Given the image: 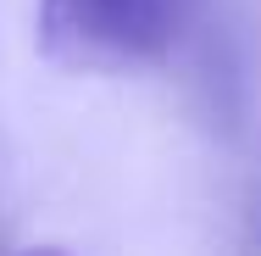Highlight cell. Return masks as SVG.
Instances as JSON below:
<instances>
[{"mask_svg":"<svg viewBox=\"0 0 261 256\" xmlns=\"http://www.w3.org/2000/svg\"><path fill=\"white\" fill-rule=\"evenodd\" d=\"M178 34V0H39V45L61 67L117 73L156 61Z\"/></svg>","mask_w":261,"mask_h":256,"instance_id":"1","label":"cell"},{"mask_svg":"<svg viewBox=\"0 0 261 256\" xmlns=\"http://www.w3.org/2000/svg\"><path fill=\"white\" fill-rule=\"evenodd\" d=\"M28 256H61V251H28Z\"/></svg>","mask_w":261,"mask_h":256,"instance_id":"2","label":"cell"}]
</instances>
